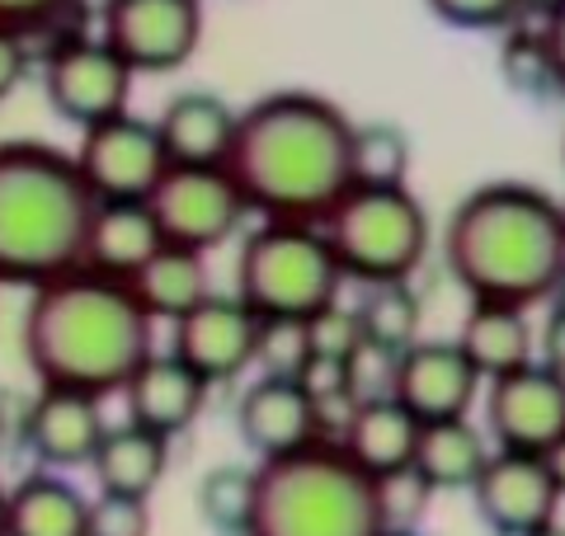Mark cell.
Listing matches in <instances>:
<instances>
[{
    "instance_id": "1",
    "label": "cell",
    "mask_w": 565,
    "mask_h": 536,
    "mask_svg": "<svg viewBox=\"0 0 565 536\" xmlns=\"http://www.w3.org/2000/svg\"><path fill=\"white\" fill-rule=\"evenodd\" d=\"M353 122L330 99L307 89H278L236 114L226 174L264 222H316L344 199Z\"/></svg>"
},
{
    "instance_id": "2",
    "label": "cell",
    "mask_w": 565,
    "mask_h": 536,
    "mask_svg": "<svg viewBox=\"0 0 565 536\" xmlns=\"http://www.w3.org/2000/svg\"><path fill=\"white\" fill-rule=\"evenodd\" d=\"M156 349V320L122 278L95 268L33 282L29 311L20 320V353L39 386L85 390V396H118L122 382Z\"/></svg>"
},
{
    "instance_id": "3",
    "label": "cell",
    "mask_w": 565,
    "mask_h": 536,
    "mask_svg": "<svg viewBox=\"0 0 565 536\" xmlns=\"http://www.w3.org/2000/svg\"><path fill=\"white\" fill-rule=\"evenodd\" d=\"M444 264L471 301L537 307L565 282V226L556 199L533 184H481L452 207Z\"/></svg>"
},
{
    "instance_id": "4",
    "label": "cell",
    "mask_w": 565,
    "mask_h": 536,
    "mask_svg": "<svg viewBox=\"0 0 565 536\" xmlns=\"http://www.w3.org/2000/svg\"><path fill=\"white\" fill-rule=\"evenodd\" d=\"M95 193L47 141H0V282H47L81 264Z\"/></svg>"
},
{
    "instance_id": "5",
    "label": "cell",
    "mask_w": 565,
    "mask_h": 536,
    "mask_svg": "<svg viewBox=\"0 0 565 536\" xmlns=\"http://www.w3.org/2000/svg\"><path fill=\"white\" fill-rule=\"evenodd\" d=\"M377 480L349 461L340 442L269 457L255 471V508L245 536H382Z\"/></svg>"
},
{
    "instance_id": "6",
    "label": "cell",
    "mask_w": 565,
    "mask_h": 536,
    "mask_svg": "<svg viewBox=\"0 0 565 536\" xmlns=\"http://www.w3.org/2000/svg\"><path fill=\"white\" fill-rule=\"evenodd\" d=\"M340 274L353 282H411L429 255V212L405 184H349L321 217Z\"/></svg>"
},
{
    "instance_id": "7",
    "label": "cell",
    "mask_w": 565,
    "mask_h": 536,
    "mask_svg": "<svg viewBox=\"0 0 565 536\" xmlns=\"http://www.w3.org/2000/svg\"><path fill=\"white\" fill-rule=\"evenodd\" d=\"M340 264L316 222H264L236 259V297L259 320H307L340 301Z\"/></svg>"
},
{
    "instance_id": "8",
    "label": "cell",
    "mask_w": 565,
    "mask_h": 536,
    "mask_svg": "<svg viewBox=\"0 0 565 536\" xmlns=\"http://www.w3.org/2000/svg\"><path fill=\"white\" fill-rule=\"evenodd\" d=\"M147 207L161 226V240L203 255L232 240L250 212L226 165H166L147 193Z\"/></svg>"
},
{
    "instance_id": "9",
    "label": "cell",
    "mask_w": 565,
    "mask_h": 536,
    "mask_svg": "<svg viewBox=\"0 0 565 536\" xmlns=\"http://www.w3.org/2000/svg\"><path fill=\"white\" fill-rule=\"evenodd\" d=\"M132 81L137 71L104 39H85V33L57 39L43 62V95L52 104V114L76 122V128H90V122L128 109Z\"/></svg>"
},
{
    "instance_id": "10",
    "label": "cell",
    "mask_w": 565,
    "mask_h": 536,
    "mask_svg": "<svg viewBox=\"0 0 565 536\" xmlns=\"http://www.w3.org/2000/svg\"><path fill=\"white\" fill-rule=\"evenodd\" d=\"M99 39L137 76H166L203 43V0H104Z\"/></svg>"
},
{
    "instance_id": "11",
    "label": "cell",
    "mask_w": 565,
    "mask_h": 536,
    "mask_svg": "<svg viewBox=\"0 0 565 536\" xmlns=\"http://www.w3.org/2000/svg\"><path fill=\"white\" fill-rule=\"evenodd\" d=\"M71 160L95 199H147L161 170L170 165L156 122L128 109L81 128V147Z\"/></svg>"
},
{
    "instance_id": "12",
    "label": "cell",
    "mask_w": 565,
    "mask_h": 536,
    "mask_svg": "<svg viewBox=\"0 0 565 536\" xmlns=\"http://www.w3.org/2000/svg\"><path fill=\"white\" fill-rule=\"evenodd\" d=\"M236 428H241V442L259 461H269L330 438V415L302 377H269L264 372L236 405Z\"/></svg>"
},
{
    "instance_id": "13",
    "label": "cell",
    "mask_w": 565,
    "mask_h": 536,
    "mask_svg": "<svg viewBox=\"0 0 565 536\" xmlns=\"http://www.w3.org/2000/svg\"><path fill=\"white\" fill-rule=\"evenodd\" d=\"M486 419L509 452H546L556 438H565V372L533 357V363L494 377Z\"/></svg>"
},
{
    "instance_id": "14",
    "label": "cell",
    "mask_w": 565,
    "mask_h": 536,
    "mask_svg": "<svg viewBox=\"0 0 565 536\" xmlns=\"http://www.w3.org/2000/svg\"><path fill=\"white\" fill-rule=\"evenodd\" d=\"M471 499L481 523L494 536H527L533 527L552 523L565 494L556 490L542 452H509V447H500L494 457H486L481 475L471 480Z\"/></svg>"
},
{
    "instance_id": "15",
    "label": "cell",
    "mask_w": 565,
    "mask_h": 536,
    "mask_svg": "<svg viewBox=\"0 0 565 536\" xmlns=\"http://www.w3.org/2000/svg\"><path fill=\"white\" fill-rule=\"evenodd\" d=\"M255 344H259V315L241 297L207 292L199 307H189L174 320L170 353L189 363L207 386H222V382H236L255 363Z\"/></svg>"
},
{
    "instance_id": "16",
    "label": "cell",
    "mask_w": 565,
    "mask_h": 536,
    "mask_svg": "<svg viewBox=\"0 0 565 536\" xmlns=\"http://www.w3.org/2000/svg\"><path fill=\"white\" fill-rule=\"evenodd\" d=\"M476 390H481V377L467 363V353L457 349V339H415L411 349L396 353L392 396L419 424L467 415Z\"/></svg>"
},
{
    "instance_id": "17",
    "label": "cell",
    "mask_w": 565,
    "mask_h": 536,
    "mask_svg": "<svg viewBox=\"0 0 565 536\" xmlns=\"http://www.w3.org/2000/svg\"><path fill=\"white\" fill-rule=\"evenodd\" d=\"M104 400L85 396V390H62V386H43L39 400L24 415V447L43 467H90L95 447L104 438Z\"/></svg>"
},
{
    "instance_id": "18",
    "label": "cell",
    "mask_w": 565,
    "mask_h": 536,
    "mask_svg": "<svg viewBox=\"0 0 565 536\" xmlns=\"http://www.w3.org/2000/svg\"><path fill=\"white\" fill-rule=\"evenodd\" d=\"M207 382L193 372L189 363H180L174 353H147L141 357V367L132 372L128 382H122L118 396L128 400V419L151 428V433H184V428L203 415L207 405Z\"/></svg>"
},
{
    "instance_id": "19",
    "label": "cell",
    "mask_w": 565,
    "mask_h": 536,
    "mask_svg": "<svg viewBox=\"0 0 565 536\" xmlns=\"http://www.w3.org/2000/svg\"><path fill=\"white\" fill-rule=\"evenodd\" d=\"M156 249H161V226H156L147 199H95L81 245L85 268L128 282Z\"/></svg>"
},
{
    "instance_id": "20",
    "label": "cell",
    "mask_w": 565,
    "mask_h": 536,
    "mask_svg": "<svg viewBox=\"0 0 565 536\" xmlns=\"http://www.w3.org/2000/svg\"><path fill=\"white\" fill-rule=\"evenodd\" d=\"M415 438H419V419L405 409L396 396H367L349 405V419L340 428V447L359 471L373 480L405 471L415 461Z\"/></svg>"
},
{
    "instance_id": "21",
    "label": "cell",
    "mask_w": 565,
    "mask_h": 536,
    "mask_svg": "<svg viewBox=\"0 0 565 536\" xmlns=\"http://www.w3.org/2000/svg\"><path fill=\"white\" fill-rule=\"evenodd\" d=\"M156 132H161L170 165H222L226 151H232L236 109L222 95H207V89H184L156 118Z\"/></svg>"
},
{
    "instance_id": "22",
    "label": "cell",
    "mask_w": 565,
    "mask_h": 536,
    "mask_svg": "<svg viewBox=\"0 0 565 536\" xmlns=\"http://www.w3.org/2000/svg\"><path fill=\"white\" fill-rule=\"evenodd\" d=\"M90 471H95L99 494L151 499L170 471V438L151 433V428H141L132 419L118 428H104V438L90 457Z\"/></svg>"
},
{
    "instance_id": "23",
    "label": "cell",
    "mask_w": 565,
    "mask_h": 536,
    "mask_svg": "<svg viewBox=\"0 0 565 536\" xmlns=\"http://www.w3.org/2000/svg\"><path fill=\"white\" fill-rule=\"evenodd\" d=\"M457 349L467 353L481 382H494L504 372L533 363V325H527L523 307H504V301H471V311L457 334Z\"/></svg>"
},
{
    "instance_id": "24",
    "label": "cell",
    "mask_w": 565,
    "mask_h": 536,
    "mask_svg": "<svg viewBox=\"0 0 565 536\" xmlns=\"http://www.w3.org/2000/svg\"><path fill=\"white\" fill-rule=\"evenodd\" d=\"M90 499L62 475H24L6 490V536H85Z\"/></svg>"
},
{
    "instance_id": "25",
    "label": "cell",
    "mask_w": 565,
    "mask_h": 536,
    "mask_svg": "<svg viewBox=\"0 0 565 536\" xmlns=\"http://www.w3.org/2000/svg\"><path fill=\"white\" fill-rule=\"evenodd\" d=\"M128 288L151 320H180L189 307H199L212 292L203 249H184V245L161 240V249L128 278Z\"/></svg>"
},
{
    "instance_id": "26",
    "label": "cell",
    "mask_w": 565,
    "mask_h": 536,
    "mask_svg": "<svg viewBox=\"0 0 565 536\" xmlns=\"http://www.w3.org/2000/svg\"><path fill=\"white\" fill-rule=\"evenodd\" d=\"M486 457H490L486 438L467 424V415H452V419L419 424L411 467L424 475V485L438 494V490H471V480L481 475Z\"/></svg>"
},
{
    "instance_id": "27",
    "label": "cell",
    "mask_w": 565,
    "mask_h": 536,
    "mask_svg": "<svg viewBox=\"0 0 565 536\" xmlns=\"http://www.w3.org/2000/svg\"><path fill=\"white\" fill-rule=\"evenodd\" d=\"M359 315V330L367 344H377L386 353H401L419 339V320H424V301L411 282H373L363 297V307L353 311Z\"/></svg>"
},
{
    "instance_id": "28",
    "label": "cell",
    "mask_w": 565,
    "mask_h": 536,
    "mask_svg": "<svg viewBox=\"0 0 565 536\" xmlns=\"http://www.w3.org/2000/svg\"><path fill=\"white\" fill-rule=\"evenodd\" d=\"M500 76L514 95H527V99L561 95L556 57H552V43H546L542 29H514L509 24V39L500 43Z\"/></svg>"
},
{
    "instance_id": "29",
    "label": "cell",
    "mask_w": 565,
    "mask_h": 536,
    "mask_svg": "<svg viewBox=\"0 0 565 536\" xmlns=\"http://www.w3.org/2000/svg\"><path fill=\"white\" fill-rule=\"evenodd\" d=\"M349 170H353V184H405L411 141L392 122H353Z\"/></svg>"
},
{
    "instance_id": "30",
    "label": "cell",
    "mask_w": 565,
    "mask_h": 536,
    "mask_svg": "<svg viewBox=\"0 0 565 536\" xmlns=\"http://www.w3.org/2000/svg\"><path fill=\"white\" fill-rule=\"evenodd\" d=\"M255 508V471L245 467H212L199 480V517L222 536H245Z\"/></svg>"
},
{
    "instance_id": "31",
    "label": "cell",
    "mask_w": 565,
    "mask_h": 536,
    "mask_svg": "<svg viewBox=\"0 0 565 536\" xmlns=\"http://www.w3.org/2000/svg\"><path fill=\"white\" fill-rule=\"evenodd\" d=\"M255 363L269 377H307V367H311L307 320H259Z\"/></svg>"
},
{
    "instance_id": "32",
    "label": "cell",
    "mask_w": 565,
    "mask_h": 536,
    "mask_svg": "<svg viewBox=\"0 0 565 536\" xmlns=\"http://www.w3.org/2000/svg\"><path fill=\"white\" fill-rule=\"evenodd\" d=\"M429 499H434V490L424 485V475L415 467L392 471V475L377 480V504H382V517H386V532L419 527V517L429 513Z\"/></svg>"
},
{
    "instance_id": "33",
    "label": "cell",
    "mask_w": 565,
    "mask_h": 536,
    "mask_svg": "<svg viewBox=\"0 0 565 536\" xmlns=\"http://www.w3.org/2000/svg\"><path fill=\"white\" fill-rule=\"evenodd\" d=\"M307 339H311V363H349L353 349L363 344L359 315L344 311L340 301H330L316 315H307Z\"/></svg>"
},
{
    "instance_id": "34",
    "label": "cell",
    "mask_w": 565,
    "mask_h": 536,
    "mask_svg": "<svg viewBox=\"0 0 565 536\" xmlns=\"http://www.w3.org/2000/svg\"><path fill=\"white\" fill-rule=\"evenodd\" d=\"M85 536H151V508L147 499L128 494H99L85 517Z\"/></svg>"
},
{
    "instance_id": "35",
    "label": "cell",
    "mask_w": 565,
    "mask_h": 536,
    "mask_svg": "<svg viewBox=\"0 0 565 536\" xmlns=\"http://www.w3.org/2000/svg\"><path fill=\"white\" fill-rule=\"evenodd\" d=\"M452 29H509L523 14V0H424Z\"/></svg>"
},
{
    "instance_id": "36",
    "label": "cell",
    "mask_w": 565,
    "mask_h": 536,
    "mask_svg": "<svg viewBox=\"0 0 565 536\" xmlns=\"http://www.w3.org/2000/svg\"><path fill=\"white\" fill-rule=\"evenodd\" d=\"M66 10H71V0H0V29H14L24 39H33V33H47Z\"/></svg>"
},
{
    "instance_id": "37",
    "label": "cell",
    "mask_w": 565,
    "mask_h": 536,
    "mask_svg": "<svg viewBox=\"0 0 565 536\" xmlns=\"http://www.w3.org/2000/svg\"><path fill=\"white\" fill-rule=\"evenodd\" d=\"M29 62H33V52L24 33L0 29V99H10L20 89V81L29 76Z\"/></svg>"
},
{
    "instance_id": "38",
    "label": "cell",
    "mask_w": 565,
    "mask_h": 536,
    "mask_svg": "<svg viewBox=\"0 0 565 536\" xmlns=\"http://www.w3.org/2000/svg\"><path fill=\"white\" fill-rule=\"evenodd\" d=\"M542 363L565 372V301L552 311V320H546V330H542Z\"/></svg>"
},
{
    "instance_id": "39",
    "label": "cell",
    "mask_w": 565,
    "mask_h": 536,
    "mask_svg": "<svg viewBox=\"0 0 565 536\" xmlns=\"http://www.w3.org/2000/svg\"><path fill=\"white\" fill-rule=\"evenodd\" d=\"M542 33L552 43V57H556V76H561V95H565V0L556 10L542 14Z\"/></svg>"
},
{
    "instance_id": "40",
    "label": "cell",
    "mask_w": 565,
    "mask_h": 536,
    "mask_svg": "<svg viewBox=\"0 0 565 536\" xmlns=\"http://www.w3.org/2000/svg\"><path fill=\"white\" fill-rule=\"evenodd\" d=\"M542 461H546V471H552L556 490L565 494V438H556L552 447H546V452H542Z\"/></svg>"
},
{
    "instance_id": "41",
    "label": "cell",
    "mask_w": 565,
    "mask_h": 536,
    "mask_svg": "<svg viewBox=\"0 0 565 536\" xmlns=\"http://www.w3.org/2000/svg\"><path fill=\"white\" fill-rule=\"evenodd\" d=\"M527 536H565V527L556 523V517H552V523H542V527H533V532H527Z\"/></svg>"
},
{
    "instance_id": "42",
    "label": "cell",
    "mask_w": 565,
    "mask_h": 536,
    "mask_svg": "<svg viewBox=\"0 0 565 536\" xmlns=\"http://www.w3.org/2000/svg\"><path fill=\"white\" fill-rule=\"evenodd\" d=\"M561 0H523V10H537V14H546V10H556Z\"/></svg>"
},
{
    "instance_id": "43",
    "label": "cell",
    "mask_w": 565,
    "mask_h": 536,
    "mask_svg": "<svg viewBox=\"0 0 565 536\" xmlns=\"http://www.w3.org/2000/svg\"><path fill=\"white\" fill-rule=\"evenodd\" d=\"M0 536H6V485H0Z\"/></svg>"
},
{
    "instance_id": "44",
    "label": "cell",
    "mask_w": 565,
    "mask_h": 536,
    "mask_svg": "<svg viewBox=\"0 0 565 536\" xmlns=\"http://www.w3.org/2000/svg\"><path fill=\"white\" fill-rule=\"evenodd\" d=\"M382 536H419V532H415V527H411V532H382Z\"/></svg>"
},
{
    "instance_id": "45",
    "label": "cell",
    "mask_w": 565,
    "mask_h": 536,
    "mask_svg": "<svg viewBox=\"0 0 565 536\" xmlns=\"http://www.w3.org/2000/svg\"><path fill=\"white\" fill-rule=\"evenodd\" d=\"M556 212H561V226H565V203H556Z\"/></svg>"
},
{
    "instance_id": "46",
    "label": "cell",
    "mask_w": 565,
    "mask_h": 536,
    "mask_svg": "<svg viewBox=\"0 0 565 536\" xmlns=\"http://www.w3.org/2000/svg\"><path fill=\"white\" fill-rule=\"evenodd\" d=\"M0 428H6V415H0Z\"/></svg>"
},
{
    "instance_id": "47",
    "label": "cell",
    "mask_w": 565,
    "mask_h": 536,
    "mask_svg": "<svg viewBox=\"0 0 565 536\" xmlns=\"http://www.w3.org/2000/svg\"><path fill=\"white\" fill-rule=\"evenodd\" d=\"M561 156H565V147H561Z\"/></svg>"
}]
</instances>
